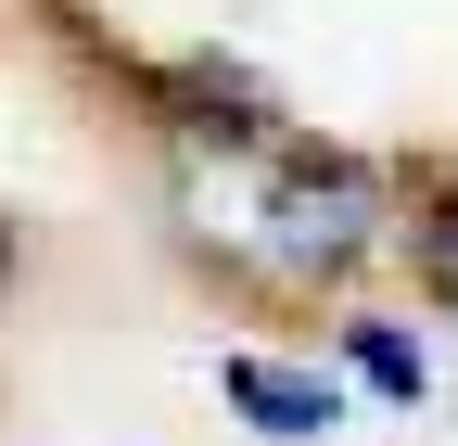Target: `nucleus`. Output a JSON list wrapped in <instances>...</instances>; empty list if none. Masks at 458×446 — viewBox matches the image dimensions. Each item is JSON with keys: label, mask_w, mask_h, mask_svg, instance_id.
<instances>
[{"label": "nucleus", "mask_w": 458, "mask_h": 446, "mask_svg": "<svg viewBox=\"0 0 458 446\" xmlns=\"http://www.w3.org/2000/svg\"><path fill=\"white\" fill-rule=\"evenodd\" d=\"M216 382H229V408H242L255 433H280V446H306V433H331V421H344L331 382H318V370H280V357H229Z\"/></svg>", "instance_id": "obj_2"}, {"label": "nucleus", "mask_w": 458, "mask_h": 446, "mask_svg": "<svg viewBox=\"0 0 458 446\" xmlns=\"http://www.w3.org/2000/svg\"><path fill=\"white\" fill-rule=\"evenodd\" d=\"M357 243H369V179L357 166H293V179H280V255L344 268Z\"/></svg>", "instance_id": "obj_1"}, {"label": "nucleus", "mask_w": 458, "mask_h": 446, "mask_svg": "<svg viewBox=\"0 0 458 446\" xmlns=\"http://www.w3.org/2000/svg\"><path fill=\"white\" fill-rule=\"evenodd\" d=\"M420 268H433V294H445V306H458V204H445V217H433V230H420Z\"/></svg>", "instance_id": "obj_4"}, {"label": "nucleus", "mask_w": 458, "mask_h": 446, "mask_svg": "<svg viewBox=\"0 0 458 446\" xmlns=\"http://www.w3.org/2000/svg\"><path fill=\"white\" fill-rule=\"evenodd\" d=\"M344 357H357V370L382 382V396H408V408H420V357H408V345H394V331H382V319H357V331H344Z\"/></svg>", "instance_id": "obj_3"}]
</instances>
